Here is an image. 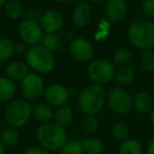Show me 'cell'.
Wrapping results in <instances>:
<instances>
[{
  "label": "cell",
  "mask_w": 154,
  "mask_h": 154,
  "mask_svg": "<svg viewBox=\"0 0 154 154\" xmlns=\"http://www.w3.org/2000/svg\"><path fill=\"white\" fill-rule=\"evenodd\" d=\"M147 154H154V135L151 137L147 146Z\"/></svg>",
  "instance_id": "cell-36"
},
{
  "label": "cell",
  "mask_w": 154,
  "mask_h": 154,
  "mask_svg": "<svg viewBox=\"0 0 154 154\" xmlns=\"http://www.w3.org/2000/svg\"><path fill=\"white\" fill-rule=\"evenodd\" d=\"M100 122L96 115H86L82 120V130L86 134L93 135L98 131Z\"/></svg>",
  "instance_id": "cell-25"
},
{
  "label": "cell",
  "mask_w": 154,
  "mask_h": 154,
  "mask_svg": "<svg viewBox=\"0 0 154 154\" xmlns=\"http://www.w3.org/2000/svg\"><path fill=\"white\" fill-rule=\"evenodd\" d=\"M82 146L85 154H103L105 145L97 137L88 135L82 140Z\"/></svg>",
  "instance_id": "cell-18"
},
{
  "label": "cell",
  "mask_w": 154,
  "mask_h": 154,
  "mask_svg": "<svg viewBox=\"0 0 154 154\" xmlns=\"http://www.w3.org/2000/svg\"><path fill=\"white\" fill-rule=\"evenodd\" d=\"M132 60V53L127 48H119L113 54V64L114 66H128Z\"/></svg>",
  "instance_id": "cell-27"
},
{
  "label": "cell",
  "mask_w": 154,
  "mask_h": 154,
  "mask_svg": "<svg viewBox=\"0 0 154 154\" xmlns=\"http://www.w3.org/2000/svg\"><path fill=\"white\" fill-rule=\"evenodd\" d=\"M37 143L49 152H57L69 140L66 128L56 125L55 122L42 124L36 132Z\"/></svg>",
  "instance_id": "cell-1"
},
{
  "label": "cell",
  "mask_w": 154,
  "mask_h": 154,
  "mask_svg": "<svg viewBox=\"0 0 154 154\" xmlns=\"http://www.w3.org/2000/svg\"><path fill=\"white\" fill-rule=\"evenodd\" d=\"M88 2H101V1H103V0H87Z\"/></svg>",
  "instance_id": "cell-41"
},
{
  "label": "cell",
  "mask_w": 154,
  "mask_h": 154,
  "mask_svg": "<svg viewBox=\"0 0 154 154\" xmlns=\"http://www.w3.org/2000/svg\"><path fill=\"white\" fill-rule=\"evenodd\" d=\"M24 14V18L28 20H35L37 21V19H40V14H39V11L34 8H30V9H26V11L23 12Z\"/></svg>",
  "instance_id": "cell-34"
},
{
  "label": "cell",
  "mask_w": 154,
  "mask_h": 154,
  "mask_svg": "<svg viewBox=\"0 0 154 154\" xmlns=\"http://www.w3.org/2000/svg\"><path fill=\"white\" fill-rule=\"evenodd\" d=\"M22 154H52L51 152H49L48 150L43 149L40 146H30L23 151Z\"/></svg>",
  "instance_id": "cell-33"
},
{
  "label": "cell",
  "mask_w": 154,
  "mask_h": 154,
  "mask_svg": "<svg viewBox=\"0 0 154 154\" xmlns=\"http://www.w3.org/2000/svg\"><path fill=\"white\" fill-rule=\"evenodd\" d=\"M17 87L13 79L7 76H0V101L13 99L16 94Z\"/></svg>",
  "instance_id": "cell-19"
},
{
  "label": "cell",
  "mask_w": 154,
  "mask_h": 154,
  "mask_svg": "<svg viewBox=\"0 0 154 154\" xmlns=\"http://www.w3.org/2000/svg\"><path fill=\"white\" fill-rule=\"evenodd\" d=\"M140 66L146 72H154V51H143L140 56Z\"/></svg>",
  "instance_id": "cell-31"
},
{
  "label": "cell",
  "mask_w": 154,
  "mask_h": 154,
  "mask_svg": "<svg viewBox=\"0 0 154 154\" xmlns=\"http://www.w3.org/2000/svg\"><path fill=\"white\" fill-rule=\"evenodd\" d=\"M112 134L116 140L120 143L129 138V128L126 124L122 122H117L112 126Z\"/></svg>",
  "instance_id": "cell-30"
},
{
  "label": "cell",
  "mask_w": 154,
  "mask_h": 154,
  "mask_svg": "<svg viewBox=\"0 0 154 154\" xmlns=\"http://www.w3.org/2000/svg\"><path fill=\"white\" fill-rule=\"evenodd\" d=\"M118 154H143V151L140 143L137 139L128 138L120 143Z\"/></svg>",
  "instance_id": "cell-24"
},
{
  "label": "cell",
  "mask_w": 154,
  "mask_h": 154,
  "mask_svg": "<svg viewBox=\"0 0 154 154\" xmlns=\"http://www.w3.org/2000/svg\"><path fill=\"white\" fill-rule=\"evenodd\" d=\"M5 120L10 127L21 128L26 126L33 116V107L31 103L24 99H16L8 103L5 109Z\"/></svg>",
  "instance_id": "cell-4"
},
{
  "label": "cell",
  "mask_w": 154,
  "mask_h": 154,
  "mask_svg": "<svg viewBox=\"0 0 154 154\" xmlns=\"http://www.w3.org/2000/svg\"><path fill=\"white\" fill-rule=\"evenodd\" d=\"M5 13L9 19L15 20L23 15V8L20 2L11 0L5 5Z\"/></svg>",
  "instance_id": "cell-28"
},
{
  "label": "cell",
  "mask_w": 154,
  "mask_h": 154,
  "mask_svg": "<svg viewBox=\"0 0 154 154\" xmlns=\"http://www.w3.org/2000/svg\"><path fill=\"white\" fill-rule=\"evenodd\" d=\"M26 43H23L22 41H20V42H17L15 43V52L18 54H22L24 53V52L26 51Z\"/></svg>",
  "instance_id": "cell-35"
},
{
  "label": "cell",
  "mask_w": 154,
  "mask_h": 154,
  "mask_svg": "<svg viewBox=\"0 0 154 154\" xmlns=\"http://www.w3.org/2000/svg\"><path fill=\"white\" fill-rule=\"evenodd\" d=\"M18 34L23 43L26 45H38L43 36V31L38 21L24 19L18 28Z\"/></svg>",
  "instance_id": "cell-9"
},
{
  "label": "cell",
  "mask_w": 154,
  "mask_h": 154,
  "mask_svg": "<svg viewBox=\"0 0 154 154\" xmlns=\"http://www.w3.org/2000/svg\"><path fill=\"white\" fill-rule=\"evenodd\" d=\"M45 82L37 73H29L20 82V93L24 100L34 103L41 98L45 93Z\"/></svg>",
  "instance_id": "cell-7"
},
{
  "label": "cell",
  "mask_w": 154,
  "mask_h": 154,
  "mask_svg": "<svg viewBox=\"0 0 154 154\" xmlns=\"http://www.w3.org/2000/svg\"><path fill=\"white\" fill-rule=\"evenodd\" d=\"M7 5V0H0V8L5 7Z\"/></svg>",
  "instance_id": "cell-40"
},
{
  "label": "cell",
  "mask_w": 154,
  "mask_h": 154,
  "mask_svg": "<svg viewBox=\"0 0 154 154\" xmlns=\"http://www.w3.org/2000/svg\"><path fill=\"white\" fill-rule=\"evenodd\" d=\"M107 103L110 109L116 114H128L133 108V98L124 88L117 87L112 89L107 95Z\"/></svg>",
  "instance_id": "cell-8"
},
{
  "label": "cell",
  "mask_w": 154,
  "mask_h": 154,
  "mask_svg": "<svg viewBox=\"0 0 154 154\" xmlns=\"http://www.w3.org/2000/svg\"><path fill=\"white\" fill-rule=\"evenodd\" d=\"M107 103V94L99 85L92 84L84 88L79 93L77 106L86 115H96L101 111Z\"/></svg>",
  "instance_id": "cell-2"
},
{
  "label": "cell",
  "mask_w": 154,
  "mask_h": 154,
  "mask_svg": "<svg viewBox=\"0 0 154 154\" xmlns=\"http://www.w3.org/2000/svg\"><path fill=\"white\" fill-rule=\"evenodd\" d=\"M0 26H1V18H0Z\"/></svg>",
  "instance_id": "cell-44"
},
{
  "label": "cell",
  "mask_w": 154,
  "mask_h": 154,
  "mask_svg": "<svg viewBox=\"0 0 154 154\" xmlns=\"http://www.w3.org/2000/svg\"><path fill=\"white\" fill-rule=\"evenodd\" d=\"M0 154H7V148L0 141Z\"/></svg>",
  "instance_id": "cell-37"
},
{
  "label": "cell",
  "mask_w": 154,
  "mask_h": 154,
  "mask_svg": "<svg viewBox=\"0 0 154 154\" xmlns=\"http://www.w3.org/2000/svg\"><path fill=\"white\" fill-rule=\"evenodd\" d=\"M133 107L140 114L150 113L151 110L153 109V101H152L151 96L143 91L136 93L133 97Z\"/></svg>",
  "instance_id": "cell-16"
},
{
  "label": "cell",
  "mask_w": 154,
  "mask_h": 154,
  "mask_svg": "<svg viewBox=\"0 0 154 154\" xmlns=\"http://www.w3.org/2000/svg\"><path fill=\"white\" fill-rule=\"evenodd\" d=\"M5 74L13 80H22L29 74V66L24 61L13 60L5 66Z\"/></svg>",
  "instance_id": "cell-15"
},
{
  "label": "cell",
  "mask_w": 154,
  "mask_h": 154,
  "mask_svg": "<svg viewBox=\"0 0 154 154\" xmlns=\"http://www.w3.org/2000/svg\"><path fill=\"white\" fill-rule=\"evenodd\" d=\"M41 45L50 52L58 50L61 45V38L56 33H45L41 39Z\"/></svg>",
  "instance_id": "cell-26"
},
{
  "label": "cell",
  "mask_w": 154,
  "mask_h": 154,
  "mask_svg": "<svg viewBox=\"0 0 154 154\" xmlns=\"http://www.w3.org/2000/svg\"><path fill=\"white\" fill-rule=\"evenodd\" d=\"M13 1H17V2H20V1H22V0H13Z\"/></svg>",
  "instance_id": "cell-43"
},
{
  "label": "cell",
  "mask_w": 154,
  "mask_h": 154,
  "mask_svg": "<svg viewBox=\"0 0 154 154\" xmlns=\"http://www.w3.org/2000/svg\"><path fill=\"white\" fill-rule=\"evenodd\" d=\"M115 72L114 64L107 59L93 60L88 66L89 78L99 86L109 84L115 76Z\"/></svg>",
  "instance_id": "cell-6"
},
{
  "label": "cell",
  "mask_w": 154,
  "mask_h": 154,
  "mask_svg": "<svg viewBox=\"0 0 154 154\" xmlns=\"http://www.w3.org/2000/svg\"><path fill=\"white\" fill-rule=\"evenodd\" d=\"M59 154H85L82 146V140L70 139L59 150Z\"/></svg>",
  "instance_id": "cell-29"
},
{
  "label": "cell",
  "mask_w": 154,
  "mask_h": 154,
  "mask_svg": "<svg viewBox=\"0 0 154 154\" xmlns=\"http://www.w3.org/2000/svg\"><path fill=\"white\" fill-rule=\"evenodd\" d=\"M93 15V9L92 5L88 1H84L80 2L79 5H77L75 9L72 12V16L71 19L75 26L77 28H84V26H88L89 22L92 19Z\"/></svg>",
  "instance_id": "cell-13"
},
{
  "label": "cell",
  "mask_w": 154,
  "mask_h": 154,
  "mask_svg": "<svg viewBox=\"0 0 154 154\" xmlns=\"http://www.w3.org/2000/svg\"><path fill=\"white\" fill-rule=\"evenodd\" d=\"M20 139V134L18 130L13 127H8L3 129L0 134V141L5 146V148H12L18 143Z\"/></svg>",
  "instance_id": "cell-22"
},
{
  "label": "cell",
  "mask_w": 154,
  "mask_h": 154,
  "mask_svg": "<svg viewBox=\"0 0 154 154\" xmlns=\"http://www.w3.org/2000/svg\"><path fill=\"white\" fill-rule=\"evenodd\" d=\"M128 7L125 0H108L105 7L106 17L112 22H119L127 16Z\"/></svg>",
  "instance_id": "cell-14"
},
{
  "label": "cell",
  "mask_w": 154,
  "mask_h": 154,
  "mask_svg": "<svg viewBox=\"0 0 154 154\" xmlns=\"http://www.w3.org/2000/svg\"><path fill=\"white\" fill-rule=\"evenodd\" d=\"M128 39L136 49L151 50L154 48V23L146 19L132 22L128 29Z\"/></svg>",
  "instance_id": "cell-3"
},
{
  "label": "cell",
  "mask_w": 154,
  "mask_h": 154,
  "mask_svg": "<svg viewBox=\"0 0 154 154\" xmlns=\"http://www.w3.org/2000/svg\"><path fill=\"white\" fill-rule=\"evenodd\" d=\"M26 62L29 68L38 74H48L55 68L53 53L42 45L31 47L26 53Z\"/></svg>",
  "instance_id": "cell-5"
},
{
  "label": "cell",
  "mask_w": 154,
  "mask_h": 154,
  "mask_svg": "<svg viewBox=\"0 0 154 154\" xmlns=\"http://www.w3.org/2000/svg\"><path fill=\"white\" fill-rule=\"evenodd\" d=\"M63 15L56 10L47 11L39 19V24L45 33H57L63 26Z\"/></svg>",
  "instance_id": "cell-12"
},
{
  "label": "cell",
  "mask_w": 154,
  "mask_h": 154,
  "mask_svg": "<svg viewBox=\"0 0 154 154\" xmlns=\"http://www.w3.org/2000/svg\"><path fill=\"white\" fill-rule=\"evenodd\" d=\"M43 96L48 105L51 107L59 108L62 106H66L70 99V92L66 87L60 84H51L45 87Z\"/></svg>",
  "instance_id": "cell-11"
},
{
  "label": "cell",
  "mask_w": 154,
  "mask_h": 154,
  "mask_svg": "<svg viewBox=\"0 0 154 154\" xmlns=\"http://www.w3.org/2000/svg\"><path fill=\"white\" fill-rule=\"evenodd\" d=\"M69 54L77 61H88L94 55V47L88 39L76 37L69 43Z\"/></svg>",
  "instance_id": "cell-10"
},
{
  "label": "cell",
  "mask_w": 154,
  "mask_h": 154,
  "mask_svg": "<svg viewBox=\"0 0 154 154\" xmlns=\"http://www.w3.org/2000/svg\"><path fill=\"white\" fill-rule=\"evenodd\" d=\"M33 116L41 125L48 124V122H51V120H53L54 111L50 105L39 103L33 107Z\"/></svg>",
  "instance_id": "cell-17"
},
{
  "label": "cell",
  "mask_w": 154,
  "mask_h": 154,
  "mask_svg": "<svg viewBox=\"0 0 154 154\" xmlns=\"http://www.w3.org/2000/svg\"><path fill=\"white\" fill-rule=\"evenodd\" d=\"M15 53V42L12 39L2 37L0 38V63L7 62Z\"/></svg>",
  "instance_id": "cell-23"
},
{
  "label": "cell",
  "mask_w": 154,
  "mask_h": 154,
  "mask_svg": "<svg viewBox=\"0 0 154 154\" xmlns=\"http://www.w3.org/2000/svg\"><path fill=\"white\" fill-rule=\"evenodd\" d=\"M150 122H151L152 126L154 127V108L151 110V112H150Z\"/></svg>",
  "instance_id": "cell-38"
},
{
  "label": "cell",
  "mask_w": 154,
  "mask_h": 154,
  "mask_svg": "<svg viewBox=\"0 0 154 154\" xmlns=\"http://www.w3.org/2000/svg\"><path fill=\"white\" fill-rule=\"evenodd\" d=\"M141 10L145 15L154 19V0H143L141 3Z\"/></svg>",
  "instance_id": "cell-32"
},
{
  "label": "cell",
  "mask_w": 154,
  "mask_h": 154,
  "mask_svg": "<svg viewBox=\"0 0 154 154\" xmlns=\"http://www.w3.org/2000/svg\"><path fill=\"white\" fill-rule=\"evenodd\" d=\"M55 2H58V3H62V2H64L66 0H54Z\"/></svg>",
  "instance_id": "cell-42"
},
{
  "label": "cell",
  "mask_w": 154,
  "mask_h": 154,
  "mask_svg": "<svg viewBox=\"0 0 154 154\" xmlns=\"http://www.w3.org/2000/svg\"><path fill=\"white\" fill-rule=\"evenodd\" d=\"M73 117H74L73 110L68 106H62L54 111L53 120L56 125L66 128L73 122Z\"/></svg>",
  "instance_id": "cell-20"
},
{
  "label": "cell",
  "mask_w": 154,
  "mask_h": 154,
  "mask_svg": "<svg viewBox=\"0 0 154 154\" xmlns=\"http://www.w3.org/2000/svg\"><path fill=\"white\" fill-rule=\"evenodd\" d=\"M69 92H70V95H74L77 93V90L76 89H69Z\"/></svg>",
  "instance_id": "cell-39"
},
{
  "label": "cell",
  "mask_w": 154,
  "mask_h": 154,
  "mask_svg": "<svg viewBox=\"0 0 154 154\" xmlns=\"http://www.w3.org/2000/svg\"><path fill=\"white\" fill-rule=\"evenodd\" d=\"M115 82H117V85L122 87H126L131 85L135 79V72L133 70V68L129 66H120L117 71L115 72Z\"/></svg>",
  "instance_id": "cell-21"
}]
</instances>
